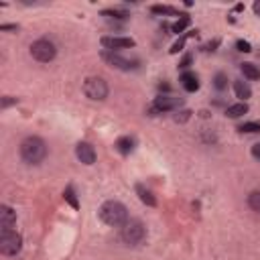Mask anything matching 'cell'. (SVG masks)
I'll list each match as a JSON object with an SVG mask.
<instances>
[{
  "label": "cell",
  "mask_w": 260,
  "mask_h": 260,
  "mask_svg": "<svg viewBox=\"0 0 260 260\" xmlns=\"http://www.w3.org/2000/svg\"><path fill=\"white\" fill-rule=\"evenodd\" d=\"M47 156V144L39 136H26L20 142V158L26 165H39Z\"/></svg>",
  "instance_id": "1"
},
{
  "label": "cell",
  "mask_w": 260,
  "mask_h": 260,
  "mask_svg": "<svg viewBox=\"0 0 260 260\" xmlns=\"http://www.w3.org/2000/svg\"><path fill=\"white\" fill-rule=\"evenodd\" d=\"M98 213H100V219L106 225H112V228H122L128 221V209H126V205L120 203V201H116V199L106 201L100 207Z\"/></svg>",
  "instance_id": "2"
},
{
  "label": "cell",
  "mask_w": 260,
  "mask_h": 260,
  "mask_svg": "<svg viewBox=\"0 0 260 260\" xmlns=\"http://www.w3.org/2000/svg\"><path fill=\"white\" fill-rule=\"evenodd\" d=\"M120 238L124 240V244L128 246H138L144 238H146V228L140 219H128L124 225H122V232H120Z\"/></svg>",
  "instance_id": "3"
},
{
  "label": "cell",
  "mask_w": 260,
  "mask_h": 260,
  "mask_svg": "<svg viewBox=\"0 0 260 260\" xmlns=\"http://www.w3.org/2000/svg\"><path fill=\"white\" fill-rule=\"evenodd\" d=\"M30 55L39 61V63H49L55 59L57 55V47L53 41L49 39H37L32 45H30Z\"/></svg>",
  "instance_id": "4"
},
{
  "label": "cell",
  "mask_w": 260,
  "mask_h": 260,
  "mask_svg": "<svg viewBox=\"0 0 260 260\" xmlns=\"http://www.w3.org/2000/svg\"><path fill=\"white\" fill-rule=\"evenodd\" d=\"M108 91H110V87H108V83H106L104 77H87L83 81V93L89 100H93V102L106 100L108 98Z\"/></svg>",
  "instance_id": "5"
},
{
  "label": "cell",
  "mask_w": 260,
  "mask_h": 260,
  "mask_svg": "<svg viewBox=\"0 0 260 260\" xmlns=\"http://www.w3.org/2000/svg\"><path fill=\"white\" fill-rule=\"evenodd\" d=\"M22 248V238L14 230H0V252L4 256H14Z\"/></svg>",
  "instance_id": "6"
},
{
  "label": "cell",
  "mask_w": 260,
  "mask_h": 260,
  "mask_svg": "<svg viewBox=\"0 0 260 260\" xmlns=\"http://www.w3.org/2000/svg\"><path fill=\"white\" fill-rule=\"evenodd\" d=\"M179 106H183V98H175V95L165 93V95H158L152 102V106L148 108V112H150V116H156V114H162V112L177 110Z\"/></svg>",
  "instance_id": "7"
},
{
  "label": "cell",
  "mask_w": 260,
  "mask_h": 260,
  "mask_svg": "<svg viewBox=\"0 0 260 260\" xmlns=\"http://www.w3.org/2000/svg\"><path fill=\"white\" fill-rule=\"evenodd\" d=\"M102 59H104L106 63H110L112 67L122 69V71H130V69H134V67H136V61H134V59L122 57V55H120V53H116V51H104V53H102Z\"/></svg>",
  "instance_id": "8"
},
{
  "label": "cell",
  "mask_w": 260,
  "mask_h": 260,
  "mask_svg": "<svg viewBox=\"0 0 260 260\" xmlns=\"http://www.w3.org/2000/svg\"><path fill=\"white\" fill-rule=\"evenodd\" d=\"M136 45L134 39L130 37H102V47L108 51H120V49H132Z\"/></svg>",
  "instance_id": "9"
},
{
  "label": "cell",
  "mask_w": 260,
  "mask_h": 260,
  "mask_svg": "<svg viewBox=\"0 0 260 260\" xmlns=\"http://www.w3.org/2000/svg\"><path fill=\"white\" fill-rule=\"evenodd\" d=\"M75 156L83 162V165H93L95 162V148L89 144V142H79L75 146Z\"/></svg>",
  "instance_id": "10"
},
{
  "label": "cell",
  "mask_w": 260,
  "mask_h": 260,
  "mask_svg": "<svg viewBox=\"0 0 260 260\" xmlns=\"http://www.w3.org/2000/svg\"><path fill=\"white\" fill-rule=\"evenodd\" d=\"M16 223V213L10 205H0V230H12Z\"/></svg>",
  "instance_id": "11"
},
{
  "label": "cell",
  "mask_w": 260,
  "mask_h": 260,
  "mask_svg": "<svg viewBox=\"0 0 260 260\" xmlns=\"http://www.w3.org/2000/svg\"><path fill=\"white\" fill-rule=\"evenodd\" d=\"M181 85L185 91H197L199 89V77L193 73V71H183L181 77H179Z\"/></svg>",
  "instance_id": "12"
},
{
  "label": "cell",
  "mask_w": 260,
  "mask_h": 260,
  "mask_svg": "<svg viewBox=\"0 0 260 260\" xmlns=\"http://www.w3.org/2000/svg\"><path fill=\"white\" fill-rule=\"evenodd\" d=\"M136 193H138V199H140L144 205H148V207H154V205H156V197H154V193H152L146 185L138 183V185H136Z\"/></svg>",
  "instance_id": "13"
},
{
  "label": "cell",
  "mask_w": 260,
  "mask_h": 260,
  "mask_svg": "<svg viewBox=\"0 0 260 260\" xmlns=\"http://www.w3.org/2000/svg\"><path fill=\"white\" fill-rule=\"evenodd\" d=\"M240 71H242V73H244V77H246V79H250V81L260 79V67H258V65H254V63H250V61L242 63V65H240Z\"/></svg>",
  "instance_id": "14"
},
{
  "label": "cell",
  "mask_w": 260,
  "mask_h": 260,
  "mask_svg": "<svg viewBox=\"0 0 260 260\" xmlns=\"http://www.w3.org/2000/svg\"><path fill=\"white\" fill-rule=\"evenodd\" d=\"M116 150L120 152V154H130L132 150H134V138L132 136H122V138H118L116 140Z\"/></svg>",
  "instance_id": "15"
},
{
  "label": "cell",
  "mask_w": 260,
  "mask_h": 260,
  "mask_svg": "<svg viewBox=\"0 0 260 260\" xmlns=\"http://www.w3.org/2000/svg\"><path fill=\"white\" fill-rule=\"evenodd\" d=\"M244 114H248V104L246 102H238V104H232V106L225 108V116L228 118H240Z\"/></svg>",
  "instance_id": "16"
},
{
  "label": "cell",
  "mask_w": 260,
  "mask_h": 260,
  "mask_svg": "<svg viewBox=\"0 0 260 260\" xmlns=\"http://www.w3.org/2000/svg\"><path fill=\"white\" fill-rule=\"evenodd\" d=\"M234 91H236V95L242 98V100H248V98L252 95L250 85H248L246 81H242V79H236V81H234Z\"/></svg>",
  "instance_id": "17"
},
{
  "label": "cell",
  "mask_w": 260,
  "mask_h": 260,
  "mask_svg": "<svg viewBox=\"0 0 260 260\" xmlns=\"http://www.w3.org/2000/svg\"><path fill=\"white\" fill-rule=\"evenodd\" d=\"M189 24H191V16H189V14H181V18H179V20H175V22L171 24V30L179 35V32H183Z\"/></svg>",
  "instance_id": "18"
},
{
  "label": "cell",
  "mask_w": 260,
  "mask_h": 260,
  "mask_svg": "<svg viewBox=\"0 0 260 260\" xmlns=\"http://www.w3.org/2000/svg\"><path fill=\"white\" fill-rule=\"evenodd\" d=\"M63 199L73 207V209H79V201H77V195H75V189L71 187V185H67L65 189H63Z\"/></svg>",
  "instance_id": "19"
},
{
  "label": "cell",
  "mask_w": 260,
  "mask_h": 260,
  "mask_svg": "<svg viewBox=\"0 0 260 260\" xmlns=\"http://www.w3.org/2000/svg\"><path fill=\"white\" fill-rule=\"evenodd\" d=\"M150 12L165 16V14H177V8H173V6H167V4H154V6H150Z\"/></svg>",
  "instance_id": "20"
},
{
  "label": "cell",
  "mask_w": 260,
  "mask_h": 260,
  "mask_svg": "<svg viewBox=\"0 0 260 260\" xmlns=\"http://www.w3.org/2000/svg\"><path fill=\"white\" fill-rule=\"evenodd\" d=\"M238 130L244 134H256V132H260V122H244L238 126Z\"/></svg>",
  "instance_id": "21"
},
{
  "label": "cell",
  "mask_w": 260,
  "mask_h": 260,
  "mask_svg": "<svg viewBox=\"0 0 260 260\" xmlns=\"http://www.w3.org/2000/svg\"><path fill=\"white\" fill-rule=\"evenodd\" d=\"M248 205H250V209L260 213V189H256V191H252L248 195Z\"/></svg>",
  "instance_id": "22"
},
{
  "label": "cell",
  "mask_w": 260,
  "mask_h": 260,
  "mask_svg": "<svg viewBox=\"0 0 260 260\" xmlns=\"http://www.w3.org/2000/svg\"><path fill=\"white\" fill-rule=\"evenodd\" d=\"M102 16H106V18H114V20H126L128 18V12H124V10H104L102 12Z\"/></svg>",
  "instance_id": "23"
},
{
  "label": "cell",
  "mask_w": 260,
  "mask_h": 260,
  "mask_svg": "<svg viewBox=\"0 0 260 260\" xmlns=\"http://www.w3.org/2000/svg\"><path fill=\"white\" fill-rule=\"evenodd\" d=\"M213 87L215 89H219V91H223L225 87H228V75L225 73H215V77H213Z\"/></svg>",
  "instance_id": "24"
},
{
  "label": "cell",
  "mask_w": 260,
  "mask_h": 260,
  "mask_svg": "<svg viewBox=\"0 0 260 260\" xmlns=\"http://www.w3.org/2000/svg\"><path fill=\"white\" fill-rule=\"evenodd\" d=\"M197 32V30H195ZM195 32H187V35H183V37H179V41L177 43H173V47H171V53L175 55V53H179L181 49H183V45H185V41H187V37H191V35H195Z\"/></svg>",
  "instance_id": "25"
},
{
  "label": "cell",
  "mask_w": 260,
  "mask_h": 260,
  "mask_svg": "<svg viewBox=\"0 0 260 260\" xmlns=\"http://www.w3.org/2000/svg\"><path fill=\"white\" fill-rule=\"evenodd\" d=\"M236 47H238V51H242V53H250V51H252V45H250L248 41H242V39L236 43Z\"/></svg>",
  "instance_id": "26"
},
{
  "label": "cell",
  "mask_w": 260,
  "mask_h": 260,
  "mask_svg": "<svg viewBox=\"0 0 260 260\" xmlns=\"http://www.w3.org/2000/svg\"><path fill=\"white\" fill-rule=\"evenodd\" d=\"M191 61H193V55L189 53V55H185V57H183V61L179 63V67H181V69H187V67L191 65Z\"/></svg>",
  "instance_id": "27"
},
{
  "label": "cell",
  "mask_w": 260,
  "mask_h": 260,
  "mask_svg": "<svg viewBox=\"0 0 260 260\" xmlns=\"http://www.w3.org/2000/svg\"><path fill=\"white\" fill-rule=\"evenodd\" d=\"M179 114H181V116H175V120H177V122H185V120L191 116V112H189V110H183V112H179Z\"/></svg>",
  "instance_id": "28"
},
{
  "label": "cell",
  "mask_w": 260,
  "mask_h": 260,
  "mask_svg": "<svg viewBox=\"0 0 260 260\" xmlns=\"http://www.w3.org/2000/svg\"><path fill=\"white\" fill-rule=\"evenodd\" d=\"M252 156H254L256 160H260V142L252 144Z\"/></svg>",
  "instance_id": "29"
},
{
  "label": "cell",
  "mask_w": 260,
  "mask_h": 260,
  "mask_svg": "<svg viewBox=\"0 0 260 260\" xmlns=\"http://www.w3.org/2000/svg\"><path fill=\"white\" fill-rule=\"evenodd\" d=\"M252 10H254L256 16H260V0H256V2L252 4Z\"/></svg>",
  "instance_id": "30"
},
{
  "label": "cell",
  "mask_w": 260,
  "mask_h": 260,
  "mask_svg": "<svg viewBox=\"0 0 260 260\" xmlns=\"http://www.w3.org/2000/svg\"><path fill=\"white\" fill-rule=\"evenodd\" d=\"M217 45H219V41H217V39H215V41H213V43H209V45H205V51H215V49H213V47H217Z\"/></svg>",
  "instance_id": "31"
},
{
  "label": "cell",
  "mask_w": 260,
  "mask_h": 260,
  "mask_svg": "<svg viewBox=\"0 0 260 260\" xmlns=\"http://www.w3.org/2000/svg\"><path fill=\"white\" fill-rule=\"evenodd\" d=\"M0 28H2V30H16L18 26H16V24H2Z\"/></svg>",
  "instance_id": "32"
}]
</instances>
